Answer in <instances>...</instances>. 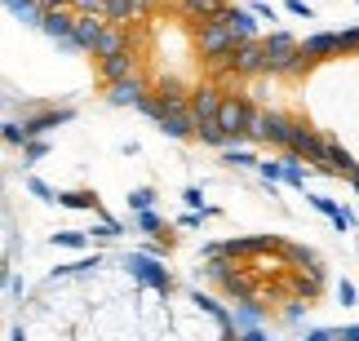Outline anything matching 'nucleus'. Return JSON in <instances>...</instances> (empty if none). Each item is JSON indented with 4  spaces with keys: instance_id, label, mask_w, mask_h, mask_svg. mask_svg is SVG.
<instances>
[{
    "instance_id": "10",
    "label": "nucleus",
    "mask_w": 359,
    "mask_h": 341,
    "mask_svg": "<svg viewBox=\"0 0 359 341\" xmlns=\"http://www.w3.org/2000/svg\"><path fill=\"white\" fill-rule=\"evenodd\" d=\"M147 98V85L137 76H124V80H116L111 89H107V102H116V106H137Z\"/></svg>"
},
{
    "instance_id": "30",
    "label": "nucleus",
    "mask_w": 359,
    "mask_h": 341,
    "mask_svg": "<svg viewBox=\"0 0 359 341\" xmlns=\"http://www.w3.org/2000/svg\"><path fill=\"white\" fill-rule=\"evenodd\" d=\"M40 9H67V0H40Z\"/></svg>"
},
{
    "instance_id": "8",
    "label": "nucleus",
    "mask_w": 359,
    "mask_h": 341,
    "mask_svg": "<svg viewBox=\"0 0 359 341\" xmlns=\"http://www.w3.org/2000/svg\"><path fill=\"white\" fill-rule=\"evenodd\" d=\"M102 18H89V13H80V18L72 22V49L76 53H93V45H98V36H102Z\"/></svg>"
},
{
    "instance_id": "19",
    "label": "nucleus",
    "mask_w": 359,
    "mask_h": 341,
    "mask_svg": "<svg viewBox=\"0 0 359 341\" xmlns=\"http://www.w3.org/2000/svg\"><path fill=\"white\" fill-rule=\"evenodd\" d=\"M49 155V142L45 138H27L22 142V160H27V165H36V160H45Z\"/></svg>"
},
{
    "instance_id": "21",
    "label": "nucleus",
    "mask_w": 359,
    "mask_h": 341,
    "mask_svg": "<svg viewBox=\"0 0 359 341\" xmlns=\"http://www.w3.org/2000/svg\"><path fill=\"white\" fill-rule=\"evenodd\" d=\"M280 182H288V186H302V190H306V169H302L297 160H284V177H280Z\"/></svg>"
},
{
    "instance_id": "12",
    "label": "nucleus",
    "mask_w": 359,
    "mask_h": 341,
    "mask_svg": "<svg viewBox=\"0 0 359 341\" xmlns=\"http://www.w3.org/2000/svg\"><path fill=\"white\" fill-rule=\"evenodd\" d=\"M147 0H102V18L107 22H129L133 13H142Z\"/></svg>"
},
{
    "instance_id": "26",
    "label": "nucleus",
    "mask_w": 359,
    "mask_h": 341,
    "mask_svg": "<svg viewBox=\"0 0 359 341\" xmlns=\"http://www.w3.org/2000/svg\"><path fill=\"white\" fill-rule=\"evenodd\" d=\"M67 5H76L80 13H89V18H102V0H67Z\"/></svg>"
},
{
    "instance_id": "2",
    "label": "nucleus",
    "mask_w": 359,
    "mask_h": 341,
    "mask_svg": "<svg viewBox=\"0 0 359 341\" xmlns=\"http://www.w3.org/2000/svg\"><path fill=\"white\" fill-rule=\"evenodd\" d=\"M248 120H253V106H248L244 98H222L217 102V129H222L226 142L248 138Z\"/></svg>"
},
{
    "instance_id": "13",
    "label": "nucleus",
    "mask_w": 359,
    "mask_h": 341,
    "mask_svg": "<svg viewBox=\"0 0 359 341\" xmlns=\"http://www.w3.org/2000/svg\"><path fill=\"white\" fill-rule=\"evenodd\" d=\"M102 76L111 80H124V76H133V58H129V49H120V53H111V58H102Z\"/></svg>"
},
{
    "instance_id": "20",
    "label": "nucleus",
    "mask_w": 359,
    "mask_h": 341,
    "mask_svg": "<svg viewBox=\"0 0 359 341\" xmlns=\"http://www.w3.org/2000/svg\"><path fill=\"white\" fill-rule=\"evenodd\" d=\"M53 244H58V249H85L89 235H85V230H58V235H53Z\"/></svg>"
},
{
    "instance_id": "25",
    "label": "nucleus",
    "mask_w": 359,
    "mask_h": 341,
    "mask_svg": "<svg viewBox=\"0 0 359 341\" xmlns=\"http://www.w3.org/2000/svg\"><path fill=\"white\" fill-rule=\"evenodd\" d=\"M187 9H196V13H209V18H217V13H222V5H217V0H187Z\"/></svg>"
},
{
    "instance_id": "6",
    "label": "nucleus",
    "mask_w": 359,
    "mask_h": 341,
    "mask_svg": "<svg viewBox=\"0 0 359 341\" xmlns=\"http://www.w3.org/2000/svg\"><path fill=\"white\" fill-rule=\"evenodd\" d=\"M236 45H240V40L231 36V32H226V27L217 22V18H209V22L200 27V49L209 53V58H226V53L236 49Z\"/></svg>"
},
{
    "instance_id": "5",
    "label": "nucleus",
    "mask_w": 359,
    "mask_h": 341,
    "mask_svg": "<svg viewBox=\"0 0 359 341\" xmlns=\"http://www.w3.org/2000/svg\"><path fill=\"white\" fill-rule=\"evenodd\" d=\"M72 13H67V9H40V18H36V27H40V32H45L49 40H58V45L62 49H72ZM76 53V49H72Z\"/></svg>"
},
{
    "instance_id": "11",
    "label": "nucleus",
    "mask_w": 359,
    "mask_h": 341,
    "mask_svg": "<svg viewBox=\"0 0 359 341\" xmlns=\"http://www.w3.org/2000/svg\"><path fill=\"white\" fill-rule=\"evenodd\" d=\"M76 111L72 106H62V111H40V116H32V120H22V129H27V138H45L49 129H58V125H67Z\"/></svg>"
},
{
    "instance_id": "22",
    "label": "nucleus",
    "mask_w": 359,
    "mask_h": 341,
    "mask_svg": "<svg viewBox=\"0 0 359 341\" xmlns=\"http://www.w3.org/2000/svg\"><path fill=\"white\" fill-rule=\"evenodd\" d=\"M257 169H262V177H266V186H275L284 177V160H262Z\"/></svg>"
},
{
    "instance_id": "16",
    "label": "nucleus",
    "mask_w": 359,
    "mask_h": 341,
    "mask_svg": "<svg viewBox=\"0 0 359 341\" xmlns=\"http://www.w3.org/2000/svg\"><path fill=\"white\" fill-rule=\"evenodd\" d=\"M53 204H62V209H93V200L89 190H58V195H53Z\"/></svg>"
},
{
    "instance_id": "1",
    "label": "nucleus",
    "mask_w": 359,
    "mask_h": 341,
    "mask_svg": "<svg viewBox=\"0 0 359 341\" xmlns=\"http://www.w3.org/2000/svg\"><path fill=\"white\" fill-rule=\"evenodd\" d=\"M302 62V49L284 32H275L271 40H262V71H293Z\"/></svg>"
},
{
    "instance_id": "29",
    "label": "nucleus",
    "mask_w": 359,
    "mask_h": 341,
    "mask_svg": "<svg viewBox=\"0 0 359 341\" xmlns=\"http://www.w3.org/2000/svg\"><path fill=\"white\" fill-rule=\"evenodd\" d=\"M187 204H191V209H204V204H200V186H187V195H182Z\"/></svg>"
},
{
    "instance_id": "27",
    "label": "nucleus",
    "mask_w": 359,
    "mask_h": 341,
    "mask_svg": "<svg viewBox=\"0 0 359 341\" xmlns=\"http://www.w3.org/2000/svg\"><path fill=\"white\" fill-rule=\"evenodd\" d=\"M137 230H160V217L151 213V209H147V213H137Z\"/></svg>"
},
{
    "instance_id": "4",
    "label": "nucleus",
    "mask_w": 359,
    "mask_h": 341,
    "mask_svg": "<svg viewBox=\"0 0 359 341\" xmlns=\"http://www.w3.org/2000/svg\"><path fill=\"white\" fill-rule=\"evenodd\" d=\"M217 102H222V93L217 89H196V98H191V120H196V133H209L217 129Z\"/></svg>"
},
{
    "instance_id": "18",
    "label": "nucleus",
    "mask_w": 359,
    "mask_h": 341,
    "mask_svg": "<svg viewBox=\"0 0 359 341\" xmlns=\"http://www.w3.org/2000/svg\"><path fill=\"white\" fill-rule=\"evenodd\" d=\"M151 204H156V190H151V186H137V190H129V209H133V213H147Z\"/></svg>"
},
{
    "instance_id": "17",
    "label": "nucleus",
    "mask_w": 359,
    "mask_h": 341,
    "mask_svg": "<svg viewBox=\"0 0 359 341\" xmlns=\"http://www.w3.org/2000/svg\"><path fill=\"white\" fill-rule=\"evenodd\" d=\"M0 142H9V146H22V142H27V129H22V120H5V125H0Z\"/></svg>"
},
{
    "instance_id": "28",
    "label": "nucleus",
    "mask_w": 359,
    "mask_h": 341,
    "mask_svg": "<svg viewBox=\"0 0 359 341\" xmlns=\"http://www.w3.org/2000/svg\"><path fill=\"white\" fill-rule=\"evenodd\" d=\"M288 13H297V18H315V9L306 5V0H288Z\"/></svg>"
},
{
    "instance_id": "23",
    "label": "nucleus",
    "mask_w": 359,
    "mask_h": 341,
    "mask_svg": "<svg viewBox=\"0 0 359 341\" xmlns=\"http://www.w3.org/2000/svg\"><path fill=\"white\" fill-rule=\"evenodd\" d=\"M226 165L244 169V165H257V160H253V151H240V146H231V151H226Z\"/></svg>"
},
{
    "instance_id": "7",
    "label": "nucleus",
    "mask_w": 359,
    "mask_h": 341,
    "mask_svg": "<svg viewBox=\"0 0 359 341\" xmlns=\"http://www.w3.org/2000/svg\"><path fill=\"white\" fill-rule=\"evenodd\" d=\"M124 266H129V270H133V275H137V279H147V284H151V288H169V270H164V266L156 262V257H142V253H129V257H124Z\"/></svg>"
},
{
    "instance_id": "9",
    "label": "nucleus",
    "mask_w": 359,
    "mask_h": 341,
    "mask_svg": "<svg viewBox=\"0 0 359 341\" xmlns=\"http://www.w3.org/2000/svg\"><path fill=\"white\" fill-rule=\"evenodd\" d=\"M217 22H222V27H226V32L236 36V40H253V36H257V18H253L248 9H226V5H222Z\"/></svg>"
},
{
    "instance_id": "15",
    "label": "nucleus",
    "mask_w": 359,
    "mask_h": 341,
    "mask_svg": "<svg viewBox=\"0 0 359 341\" xmlns=\"http://www.w3.org/2000/svg\"><path fill=\"white\" fill-rule=\"evenodd\" d=\"M120 49H124V32H120V27H102L93 53H98V58H111V53H120Z\"/></svg>"
},
{
    "instance_id": "3",
    "label": "nucleus",
    "mask_w": 359,
    "mask_h": 341,
    "mask_svg": "<svg viewBox=\"0 0 359 341\" xmlns=\"http://www.w3.org/2000/svg\"><path fill=\"white\" fill-rule=\"evenodd\" d=\"M284 146H293L297 155H306L311 165H320L324 169V151H328V142L320 138V133H311L306 125H288V142Z\"/></svg>"
},
{
    "instance_id": "24",
    "label": "nucleus",
    "mask_w": 359,
    "mask_h": 341,
    "mask_svg": "<svg viewBox=\"0 0 359 341\" xmlns=\"http://www.w3.org/2000/svg\"><path fill=\"white\" fill-rule=\"evenodd\" d=\"M27 186H32V195H40V200H49V204H53V195H58V190H53L49 182H40V177H27Z\"/></svg>"
},
{
    "instance_id": "14",
    "label": "nucleus",
    "mask_w": 359,
    "mask_h": 341,
    "mask_svg": "<svg viewBox=\"0 0 359 341\" xmlns=\"http://www.w3.org/2000/svg\"><path fill=\"white\" fill-rule=\"evenodd\" d=\"M311 204H315V209H320V213H324V217H328V222H333L337 230H346V226H351V213L341 209V204H333L328 195H311Z\"/></svg>"
}]
</instances>
